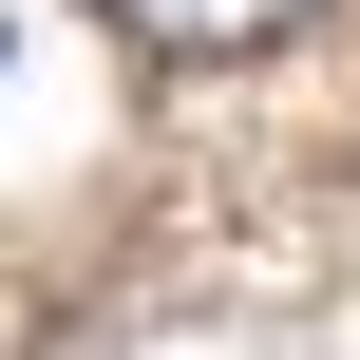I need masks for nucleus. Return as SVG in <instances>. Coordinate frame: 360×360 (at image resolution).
Returning <instances> with one entry per match:
<instances>
[{
  "label": "nucleus",
  "instance_id": "obj_2",
  "mask_svg": "<svg viewBox=\"0 0 360 360\" xmlns=\"http://www.w3.org/2000/svg\"><path fill=\"white\" fill-rule=\"evenodd\" d=\"M19 342H38V304H19V285H0V360H19Z\"/></svg>",
  "mask_w": 360,
  "mask_h": 360
},
{
  "label": "nucleus",
  "instance_id": "obj_1",
  "mask_svg": "<svg viewBox=\"0 0 360 360\" xmlns=\"http://www.w3.org/2000/svg\"><path fill=\"white\" fill-rule=\"evenodd\" d=\"M95 19H114L133 57H266L304 0H95Z\"/></svg>",
  "mask_w": 360,
  "mask_h": 360
},
{
  "label": "nucleus",
  "instance_id": "obj_3",
  "mask_svg": "<svg viewBox=\"0 0 360 360\" xmlns=\"http://www.w3.org/2000/svg\"><path fill=\"white\" fill-rule=\"evenodd\" d=\"M0 76H19V19H0Z\"/></svg>",
  "mask_w": 360,
  "mask_h": 360
}]
</instances>
